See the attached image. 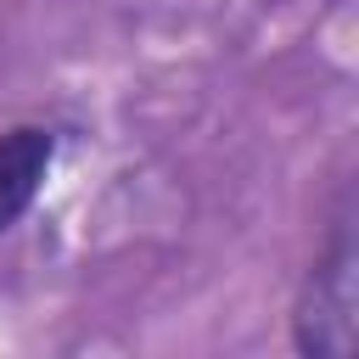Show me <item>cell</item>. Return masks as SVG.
I'll return each instance as SVG.
<instances>
[{"label": "cell", "mask_w": 359, "mask_h": 359, "mask_svg": "<svg viewBox=\"0 0 359 359\" xmlns=\"http://www.w3.org/2000/svg\"><path fill=\"white\" fill-rule=\"evenodd\" d=\"M353 230L348 219L331 224V241L320 247L297 309H292V342L309 359H348L359 348V286H353Z\"/></svg>", "instance_id": "obj_1"}, {"label": "cell", "mask_w": 359, "mask_h": 359, "mask_svg": "<svg viewBox=\"0 0 359 359\" xmlns=\"http://www.w3.org/2000/svg\"><path fill=\"white\" fill-rule=\"evenodd\" d=\"M50 163H56V135L45 123H17L0 135V236L34 208Z\"/></svg>", "instance_id": "obj_2"}]
</instances>
